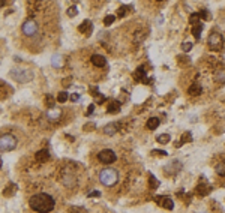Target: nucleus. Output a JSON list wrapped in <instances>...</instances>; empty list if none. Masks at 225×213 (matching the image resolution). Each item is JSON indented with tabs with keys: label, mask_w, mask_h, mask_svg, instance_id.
<instances>
[{
	"label": "nucleus",
	"mask_w": 225,
	"mask_h": 213,
	"mask_svg": "<svg viewBox=\"0 0 225 213\" xmlns=\"http://www.w3.org/2000/svg\"><path fill=\"white\" fill-rule=\"evenodd\" d=\"M201 32H203V23H200V24H197V26H194V27H192V35H194V38H195V39H200Z\"/></svg>",
	"instance_id": "nucleus-20"
},
{
	"label": "nucleus",
	"mask_w": 225,
	"mask_h": 213,
	"mask_svg": "<svg viewBox=\"0 0 225 213\" xmlns=\"http://www.w3.org/2000/svg\"><path fill=\"white\" fill-rule=\"evenodd\" d=\"M68 99H69V95H68V92H60V93L57 95V102L63 104V102H66Z\"/></svg>",
	"instance_id": "nucleus-26"
},
{
	"label": "nucleus",
	"mask_w": 225,
	"mask_h": 213,
	"mask_svg": "<svg viewBox=\"0 0 225 213\" xmlns=\"http://www.w3.org/2000/svg\"><path fill=\"white\" fill-rule=\"evenodd\" d=\"M99 182L104 186H114L119 182V173L114 168H105L99 173Z\"/></svg>",
	"instance_id": "nucleus-2"
},
{
	"label": "nucleus",
	"mask_w": 225,
	"mask_h": 213,
	"mask_svg": "<svg viewBox=\"0 0 225 213\" xmlns=\"http://www.w3.org/2000/svg\"><path fill=\"white\" fill-rule=\"evenodd\" d=\"M198 14H200V17H201L203 20H206V21H209V20L212 18V14L209 12V11H207V9H201Z\"/></svg>",
	"instance_id": "nucleus-28"
},
{
	"label": "nucleus",
	"mask_w": 225,
	"mask_h": 213,
	"mask_svg": "<svg viewBox=\"0 0 225 213\" xmlns=\"http://www.w3.org/2000/svg\"><path fill=\"white\" fill-rule=\"evenodd\" d=\"M182 144H183V143H182V140H180V141H177V143H176V147H180Z\"/></svg>",
	"instance_id": "nucleus-41"
},
{
	"label": "nucleus",
	"mask_w": 225,
	"mask_h": 213,
	"mask_svg": "<svg viewBox=\"0 0 225 213\" xmlns=\"http://www.w3.org/2000/svg\"><path fill=\"white\" fill-rule=\"evenodd\" d=\"M66 14H68V17H75V15H78V8L75 6V5L69 6L68 9H66Z\"/></svg>",
	"instance_id": "nucleus-27"
},
{
	"label": "nucleus",
	"mask_w": 225,
	"mask_h": 213,
	"mask_svg": "<svg viewBox=\"0 0 225 213\" xmlns=\"http://www.w3.org/2000/svg\"><path fill=\"white\" fill-rule=\"evenodd\" d=\"M210 191H212L210 185H207V183H198V186H197V194L198 195L204 197V195H207Z\"/></svg>",
	"instance_id": "nucleus-14"
},
{
	"label": "nucleus",
	"mask_w": 225,
	"mask_h": 213,
	"mask_svg": "<svg viewBox=\"0 0 225 213\" xmlns=\"http://www.w3.org/2000/svg\"><path fill=\"white\" fill-rule=\"evenodd\" d=\"M132 77H134V80H135V81H141V80H146V69H144V66H140V68H137L135 71H134Z\"/></svg>",
	"instance_id": "nucleus-13"
},
{
	"label": "nucleus",
	"mask_w": 225,
	"mask_h": 213,
	"mask_svg": "<svg viewBox=\"0 0 225 213\" xmlns=\"http://www.w3.org/2000/svg\"><path fill=\"white\" fill-rule=\"evenodd\" d=\"M125 14H126V6H120L119 11H117V15L119 17H125Z\"/></svg>",
	"instance_id": "nucleus-35"
},
{
	"label": "nucleus",
	"mask_w": 225,
	"mask_h": 213,
	"mask_svg": "<svg viewBox=\"0 0 225 213\" xmlns=\"http://www.w3.org/2000/svg\"><path fill=\"white\" fill-rule=\"evenodd\" d=\"M107 111L111 113V114H114V113H119L120 111V102L119 101H111L110 105L107 107Z\"/></svg>",
	"instance_id": "nucleus-16"
},
{
	"label": "nucleus",
	"mask_w": 225,
	"mask_h": 213,
	"mask_svg": "<svg viewBox=\"0 0 225 213\" xmlns=\"http://www.w3.org/2000/svg\"><path fill=\"white\" fill-rule=\"evenodd\" d=\"M153 153H155V155H162V156H167V155H168L165 150H153Z\"/></svg>",
	"instance_id": "nucleus-38"
},
{
	"label": "nucleus",
	"mask_w": 225,
	"mask_h": 213,
	"mask_svg": "<svg viewBox=\"0 0 225 213\" xmlns=\"http://www.w3.org/2000/svg\"><path fill=\"white\" fill-rule=\"evenodd\" d=\"M188 93H189L191 96H197V95H200V93H201V86H200L198 83H194L191 87L188 89Z\"/></svg>",
	"instance_id": "nucleus-19"
},
{
	"label": "nucleus",
	"mask_w": 225,
	"mask_h": 213,
	"mask_svg": "<svg viewBox=\"0 0 225 213\" xmlns=\"http://www.w3.org/2000/svg\"><path fill=\"white\" fill-rule=\"evenodd\" d=\"M47 117H48V120H51V122H57V120L62 117V110L60 108H57V107L50 108V110L47 111Z\"/></svg>",
	"instance_id": "nucleus-10"
},
{
	"label": "nucleus",
	"mask_w": 225,
	"mask_h": 213,
	"mask_svg": "<svg viewBox=\"0 0 225 213\" xmlns=\"http://www.w3.org/2000/svg\"><path fill=\"white\" fill-rule=\"evenodd\" d=\"M48 159H50V152L47 149H42V150L36 152V161L38 162H47Z\"/></svg>",
	"instance_id": "nucleus-12"
},
{
	"label": "nucleus",
	"mask_w": 225,
	"mask_h": 213,
	"mask_svg": "<svg viewBox=\"0 0 225 213\" xmlns=\"http://www.w3.org/2000/svg\"><path fill=\"white\" fill-rule=\"evenodd\" d=\"M11 77L15 78V80H18L20 83H27L29 80L33 77V74H32V71H29V69H21V71L15 69V71L11 72Z\"/></svg>",
	"instance_id": "nucleus-5"
},
{
	"label": "nucleus",
	"mask_w": 225,
	"mask_h": 213,
	"mask_svg": "<svg viewBox=\"0 0 225 213\" xmlns=\"http://www.w3.org/2000/svg\"><path fill=\"white\" fill-rule=\"evenodd\" d=\"M200 20H201V17H200V14H198V12H194V14L189 15V23H191L192 26H197V24H200Z\"/></svg>",
	"instance_id": "nucleus-23"
},
{
	"label": "nucleus",
	"mask_w": 225,
	"mask_h": 213,
	"mask_svg": "<svg viewBox=\"0 0 225 213\" xmlns=\"http://www.w3.org/2000/svg\"><path fill=\"white\" fill-rule=\"evenodd\" d=\"M99 195H101V192H99V191H93V192L89 194V197H99Z\"/></svg>",
	"instance_id": "nucleus-40"
},
{
	"label": "nucleus",
	"mask_w": 225,
	"mask_h": 213,
	"mask_svg": "<svg viewBox=\"0 0 225 213\" xmlns=\"http://www.w3.org/2000/svg\"><path fill=\"white\" fill-rule=\"evenodd\" d=\"M156 141L159 143V144H168L171 141V137L168 135V134H162V135H158L156 137Z\"/></svg>",
	"instance_id": "nucleus-21"
},
{
	"label": "nucleus",
	"mask_w": 225,
	"mask_h": 213,
	"mask_svg": "<svg viewBox=\"0 0 225 213\" xmlns=\"http://www.w3.org/2000/svg\"><path fill=\"white\" fill-rule=\"evenodd\" d=\"M191 141H192L191 132H185L183 135H182V143H191Z\"/></svg>",
	"instance_id": "nucleus-33"
},
{
	"label": "nucleus",
	"mask_w": 225,
	"mask_h": 213,
	"mask_svg": "<svg viewBox=\"0 0 225 213\" xmlns=\"http://www.w3.org/2000/svg\"><path fill=\"white\" fill-rule=\"evenodd\" d=\"M159 123H161V120L158 117H150L149 120H147V123H146V126H147V129L153 131V129H156L158 126H159Z\"/></svg>",
	"instance_id": "nucleus-15"
},
{
	"label": "nucleus",
	"mask_w": 225,
	"mask_h": 213,
	"mask_svg": "<svg viewBox=\"0 0 225 213\" xmlns=\"http://www.w3.org/2000/svg\"><path fill=\"white\" fill-rule=\"evenodd\" d=\"M45 104H47L50 108H54V98L51 96V95H47V96H45Z\"/></svg>",
	"instance_id": "nucleus-32"
},
{
	"label": "nucleus",
	"mask_w": 225,
	"mask_h": 213,
	"mask_svg": "<svg viewBox=\"0 0 225 213\" xmlns=\"http://www.w3.org/2000/svg\"><path fill=\"white\" fill-rule=\"evenodd\" d=\"M114 21H116V17H114V15H107V17L104 18V24H105V26H111Z\"/></svg>",
	"instance_id": "nucleus-30"
},
{
	"label": "nucleus",
	"mask_w": 225,
	"mask_h": 213,
	"mask_svg": "<svg viewBox=\"0 0 225 213\" xmlns=\"http://www.w3.org/2000/svg\"><path fill=\"white\" fill-rule=\"evenodd\" d=\"M93 111H95V105H93V104H90L89 108H87V116H90V114H92Z\"/></svg>",
	"instance_id": "nucleus-37"
},
{
	"label": "nucleus",
	"mask_w": 225,
	"mask_h": 213,
	"mask_svg": "<svg viewBox=\"0 0 225 213\" xmlns=\"http://www.w3.org/2000/svg\"><path fill=\"white\" fill-rule=\"evenodd\" d=\"M215 80H216L218 83L225 84V68L216 69V72H215Z\"/></svg>",
	"instance_id": "nucleus-17"
},
{
	"label": "nucleus",
	"mask_w": 225,
	"mask_h": 213,
	"mask_svg": "<svg viewBox=\"0 0 225 213\" xmlns=\"http://www.w3.org/2000/svg\"><path fill=\"white\" fill-rule=\"evenodd\" d=\"M182 50H183L185 53L191 51V50H192V44H191V42H183V44H182Z\"/></svg>",
	"instance_id": "nucleus-34"
},
{
	"label": "nucleus",
	"mask_w": 225,
	"mask_h": 213,
	"mask_svg": "<svg viewBox=\"0 0 225 213\" xmlns=\"http://www.w3.org/2000/svg\"><path fill=\"white\" fill-rule=\"evenodd\" d=\"M216 173L219 176H224L225 177V162H221L219 165H216Z\"/></svg>",
	"instance_id": "nucleus-31"
},
{
	"label": "nucleus",
	"mask_w": 225,
	"mask_h": 213,
	"mask_svg": "<svg viewBox=\"0 0 225 213\" xmlns=\"http://www.w3.org/2000/svg\"><path fill=\"white\" fill-rule=\"evenodd\" d=\"M15 188H17V186H15L14 183H11V185H8L6 188H5L3 194H5V195H8V197H11V195H14V194H15Z\"/></svg>",
	"instance_id": "nucleus-25"
},
{
	"label": "nucleus",
	"mask_w": 225,
	"mask_h": 213,
	"mask_svg": "<svg viewBox=\"0 0 225 213\" xmlns=\"http://www.w3.org/2000/svg\"><path fill=\"white\" fill-rule=\"evenodd\" d=\"M149 185L150 189H158L159 188V180H156V177L153 174H149Z\"/></svg>",
	"instance_id": "nucleus-22"
},
{
	"label": "nucleus",
	"mask_w": 225,
	"mask_h": 213,
	"mask_svg": "<svg viewBox=\"0 0 225 213\" xmlns=\"http://www.w3.org/2000/svg\"><path fill=\"white\" fill-rule=\"evenodd\" d=\"M78 99H80V95H78V93H74V95L71 96V101H72V102H77Z\"/></svg>",
	"instance_id": "nucleus-39"
},
{
	"label": "nucleus",
	"mask_w": 225,
	"mask_h": 213,
	"mask_svg": "<svg viewBox=\"0 0 225 213\" xmlns=\"http://www.w3.org/2000/svg\"><path fill=\"white\" fill-rule=\"evenodd\" d=\"M90 60H92V63L95 65L96 68H102V66L107 65V59H105L104 56H101V54H93Z\"/></svg>",
	"instance_id": "nucleus-11"
},
{
	"label": "nucleus",
	"mask_w": 225,
	"mask_h": 213,
	"mask_svg": "<svg viewBox=\"0 0 225 213\" xmlns=\"http://www.w3.org/2000/svg\"><path fill=\"white\" fill-rule=\"evenodd\" d=\"M17 147V138L11 134H3L0 137V150L2 152H11Z\"/></svg>",
	"instance_id": "nucleus-3"
},
{
	"label": "nucleus",
	"mask_w": 225,
	"mask_h": 213,
	"mask_svg": "<svg viewBox=\"0 0 225 213\" xmlns=\"http://www.w3.org/2000/svg\"><path fill=\"white\" fill-rule=\"evenodd\" d=\"M78 30H80L83 35L89 36V35L92 33V30H93V23H92L90 20H84L81 24L78 26Z\"/></svg>",
	"instance_id": "nucleus-9"
},
{
	"label": "nucleus",
	"mask_w": 225,
	"mask_h": 213,
	"mask_svg": "<svg viewBox=\"0 0 225 213\" xmlns=\"http://www.w3.org/2000/svg\"><path fill=\"white\" fill-rule=\"evenodd\" d=\"M117 132V123H108L104 128V134L105 135H114Z\"/></svg>",
	"instance_id": "nucleus-18"
},
{
	"label": "nucleus",
	"mask_w": 225,
	"mask_h": 213,
	"mask_svg": "<svg viewBox=\"0 0 225 213\" xmlns=\"http://www.w3.org/2000/svg\"><path fill=\"white\" fill-rule=\"evenodd\" d=\"M95 129V123H87L84 125V131H93Z\"/></svg>",
	"instance_id": "nucleus-36"
},
{
	"label": "nucleus",
	"mask_w": 225,
	"mask_h": 213,
	"mask_svg": "<svg viewBox=\"0 0 225 213\" xmlns=\"http://www.w3.org/2000/svg\"><path fill=\"white\" fill-rule=\"evenodd\" d=\"M51 63H53V66H54V68H60L62 63H63V59H62V56H59V54L53 56V59H51Z\"/></svg>",
	"instance_id": "nucleus-24"
},
{
	"label": "nucleus",
	"mask_w": 225,
	"mask_h": 213,
	"mask_svg": "<svg viewBox=\"0 0 225 213\" xmlns=\"http://www.w3.org/2000/svg\"><path fill=\"white\" fill-rule=\"evenodd\" d=\"M21 30H23V33L26 35V36H35L36 32H38V24L33 20H27V21H24Z\"/></svg>",
	"instance_id": "nucleus-6"
},
{
	"label": "nucleus",
	"mask_w": 225,
	"mask_h": 213,
	"mask_svg": "<svg viewBox=\"0 0 225 213\" xmlns=\"http://www.w3.org/2000/svg\"><path fill=\"white\" fill-rule=\"evenodd\" d=\"M224 44V38L219 33H212L209 36V48L210 50H219Z\"/></svg>",
	"instance_id": "nucleus-7"
},
{
	"label": "nucleus",
	"mask_w": 225,
	"mask_h": 213,
	"mask_svg": "<svg viewBox=\"0 0 225 213\" xmlns=\"http://www.w3.org/2000/svg\"><path fill=\"white\" fill-rule=\"evenodd\" d=\"M69 213H87V210H86L84 207L72 206V207H69Z\"/></svg>",
	"instance_id": "nucleus-29"
},
{
	"label": "nucleus",
	"mask_w": 225,
	"mask_h": 213,
	"mask_svg": "<svg viewBox=\"0 0 225 213\" xmlns=\"http://www.w3.org/2000/svg\"><path fill=\"white\" fill-rule=\"evenodd\" d=\"M29 206L32 210L38 213H50L56 206V201L51 195H48L45 192L35 194L29 200Z\"/></svg>",
	"instance_id": "nucleus-1"
},
{
	"label": "nucleus",
	"mask_w": 225,
	"mask_h": 213,
	"mask_svg": "<svg viewBox=\"0 0 225 213\" xmlns=\"http://www.w3.org/2000/svg\"><path fill=\"white\" fill-rule=\"evenodd\" d=\"M98 159L102 162V164H113L117 159V155L114 153V150L111 149H104L98 153Z\"/></svg>",
	"instance_id": "nucleus-4"
},
{
	"label": "nucleus",
	"mask_w": 225,
	"mask_h": 213,
	"mask_svg": "<svg viewBox=\"0 0 225 213\" xmlns=\"http://www.w3.org/2000/svg\"><path fill=\"white\" fill-rule=\"evenodd\" d=\"M156 201L158 204L161 207H164V209H167V210H173L174 209V201L170 198V197H156Z\"/></svg>",
	"instance_id": "nucleus-8"
}]
</instances>
